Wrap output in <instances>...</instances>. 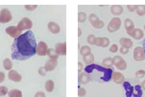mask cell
<instances>
[{
	"instance_id": "6da1fadb",
	"label": "cell",
	"mask_w": 145,
	"mask_h": 97,
	"mask_svg": "<svg viewBox=\"0 0 145 97\" xmlns=\"http://www.w3.org/2000/svg\"><path fill=\"white\" fill-rule=\"evenodd\" d=\"M37 42L35 35L32 31H27L25 33L14 39L11 46L12 59L16 61H27L32 58L36 53Z\"/></svg>"
},
{
	"instance_id": "7a4b0ae2",
	"label": "cell",
	"mask_w": 145,
	"mask_h": 97,
	"mask_svg": "<svg viewBox=\"0 0 145 97\" xmlns=\"http://www.w3.org/2000/svg\"><path fill=\"white\" fill-rule=\"evenodd\" d=\"M85 72L88 74L90 80L99 82H109L112 80L114 69L108 68L98 64H92L85 68Z\"/></svg>"
},
{
	"instance_id": "3957f363",
	"label": "cell",
	"mask_w": 145,
	"mask_h": 97,
	"mask_svg": "<svg viewBox=\"0 0 145 97\" xmlns=\"http://www.w3.org/2000/svg\"><path fill=\"white\" fill-rule=\"evenodd\" d=\"M120 26H121V19L119 17H114L108 24V31L110 33H114L119 30Z\"/></svg>"
},
{
	"instance_id": "277c9868",
	"label": "cell",
	"mask_w": 145,
	"mask_h": 97,
	"mask_svg": "<svg viewBox=\"0 0 145 97\" xmlns=\"http://www.w3.org/2000/svg\"><path fill=\"white\" fill-rule=\"evenodd\" d=\"M16 27H18L21 32L24 31V30H28L29 31V30L33 27V22H32L31 19L28 18V17H23V18L18 22Z\"/></svg>"
},
{
	"instance_id": "5b68a950",
	"label": "cell",
	"mask_w": 145,
	"mask_h": 97,
	"mask_svg": "<svg viewBox=\"0 0 145 97\" xmlns=\"http://www.w3.org/2000/svg\"><path fill=\"white\" fill-rule=\"evenodd\" d=\"M112 64L114 66L119 70H125L127 68V64L124 61L123 58H121L120 56H114L112 58Z\"/></svg>"
},
{
	"instance_id": "8992f818",
	"label": "cell",
	"mask_w": 145,
	"mask_h": 97,
	"mask_svg": "<svg viewBox=\"0 0 145 97\" xmlns=\"http://www.w3.org/2000/svg\"><path fill=\"white\" fill-rule=\"evenodd\" d=\"M13 16H12L11 12L8 9H2L0 12V23H8L12 20Z\"/></svg>"
},
{
	"instance_id": "52a82bcc",
	"label": "cell",
	"mask_w": 145,
	"mask_h": 97,
	"mask_svg": "<svg viewBox=\"0 0 145 97\" xmlns=\"http://www.w3.org/2000/svg\"><path fill=\"white\" fill-rule=\"evenodd\" d=\"M47 50H48V46L44 41H40L39 43H37L36 53L39 56H46L47 55Z\"/></svg>"
},
{
	"instance_id": "ba28073f",
	"label": "cell",
	"mask_w": 145,
	"mask_h": 97,
	"mask_svg": "<svg viewBox=\"0 0 145 97\" xmlns=\"http://www.w3.org/2000/svg\"><path fill=\"white\" fill-rule=\"evenodd\" d=\"M134 59L137 62H141L145 60V53L141 46H137L134 50Z\"/></svg>"
},
{
	"instance_id": "9c48e42d",
	"label": "cell",
	"mask_w": 145,
	"mask_h": 97,
	"mask_svg": "<svg viewBox=\"0 0 145 97\" xmlns=\"http://www.w3.org/2000/svg\"><path fill=\"white\" fill-rule=\"evenodd\" d=\"M5 31H6V33L8 34L9 36H11L12 38H14V39L18 38L20 35H22V32L16 26H9V27H7Z\"/></svg>"
},
{
	"instance_id": "30bf717a",
	"label": "cell",
	"mask_w": 145,
	"mask_h": 97,
	"mask_svg": "<svg viewBox=\"0 0 145 97\" xmlns=\"http://www.w3.org/2000/svg\"><path fill=\"white\" fill-rule=\"evenodd\" d=\"M112 82H114L115 84L120 85V84H123L125 82V77L123 74L120 73V72L114 71L112 76Z\"/></svg>"
},
{
	"instance_id": "8fae6325",
	"label": "cell",
	"mask_w": 145,
	"mask_h": 97,
	"mask_svg": "<svg viewBox=\"0 0 145 97\" xmlns=\"http://www.w3.org/2000/svg\"><path fill=\"white\" fill-rule=\"evenodd\" d=\"M55 51L59 56H65L66 54V44L65 42H59L55 45Z\"/></svg>"
},
{
	"instance_id": "7c38bea8",
	"label": "cell",
	"mask_w": 145,
	"mask_h": 97,
	"mask_svg": "<svg viewBox=\"0 0 145 97\" xmlns=\"http://www.w3.org/2000/svg\"><path fill=\"white\" fill-rule=\"evenodd\" d=\"M8 78L11 81L16 82V83H18V82L21 81L22 76H21V74H19L18 71L13 70V69H12V70H10L9 73H8Z\"/></svg>"
},
{
	"instance_id": "4fadbf2b",
	"label": "cell",
	"mask_w": 145,
	"mask_h": 97,
	"mask_svg": "<svg viewBox=\"0 0 145 97\" xmlns=\"http://www.w3.org/2000/svg\"><path fill=\"white\" fill-rule=\"evenodd\" d=\"M130 36L132 37V38H134L135 39H137V41H139V39H141L143 38L144 36V32L142 31L141 29H138V28H135L131 33L129 34Z\"/></svg>"
},
{
	"instance_id": "5bb4252c",
	"label": "cell",
	"mask_w": 145,
	"mask_h": 97,
	"mask_svg": "<svg viewBox=\"0 0 145 97\" xmlns=\"http://www.w3.org/2000/svg\"><path fill=\"white\" fill-rule=\"evenodd\" d=\"M123 88L126 92V97H133V92H134V86H132L131 83L128 81H125L123 83Z\"/></svg>"
},
{
	"instance_id": "9a60e30c",
	"label": "cell",
	"mask_w": 145,
	"mask_h": 97,
	"mask_svg": "<svg viewBox=\"0 0 145 97\" xmlns=\"http://www.w3.org/2000/svg\"><path fill=\"white\" fill-rule=\"evenodd\" d=\"M57 64H58V61H56V60H51V59H49L48 61H46L44 68H45L46 71H53L54 69L56 68Z\"/></svg>"
},
{
	"instance_id": "2e32d148",
	"label": "cell",
	"mask_w": 145,
	"mask_h": 97,
	"mask_svg": "<svg viewBox=\"0 0 145 97\" xmlns=\"http://www.w3.org/2000/svg\"><path fill=\"white\" fill-rule=\"evenodd\" d=\"M47 27H48V30L52 34H59V33H60V31H61L60 25H59L58 23H56V22H53V21L49 22Z\"/></svg>"
},
{
	"instance_id": "e0dca14e",
	"label": "cell",
	"mask_w": 145,
	"mask_h": 97,
	"mask_svg": "<svg viewBox=\"0 0 145 97\" xmlns=\"http://www.w3.org/2000/svg\"><path fill=\"white\" fill-rule=\"evenodd\" d=\"M110 44V39L108 38H96L94 45L100 46V47H108Z\"/></svg>"
},
{
	"instance_id": "ac0fdd59",
	"label": "cell",
	"mask_w": 145,
	"mask_h": 97,
	"mask_svg": "<svg viewBox=\"0 0 145 97\" xmlns=\"http://www.w3.org/2000/svg\"><path fill=\"white\" fill-rule=\"evenodd\" d=\"M110 13L114 16H120L123 13V7L121 5H112L110 7Z\"/></svg>"
},
{
	"instance_id": "d6986e66",
	"label": "cell",
	"mask_w": 145,
	"mask_h": 97,
	"mask_svg": "<svg viewBox=\"0 0 145 97\" xmlns=\"http://www.w3.org/2000/svg\"><path fill=\"white\" fill-rule=\"evenodd\" d=\"M78 80L81 84H88V82L90 81V78L89 76H88V73H86V72H79V76H78Z\"/></svg>"
},
{
	"instance_id": "ffe728a7",
	"label": "cell",
	"mask_w": 145,
	"mask_h": 97,
	"mask_svg": "<svg viewBox=\"0 0 145 97\" xmlns=\"http://www.w3.org/2000/svg\"><path fill=\"white\" fill-rule=\"evenodd\" d=\"M124 26H125V29H126V31H127L128 34H130L133 31V30L135 29L134 22H133L132 19H130V18H126V19H125Z\"/></svg>"
},
{
	"instance_id": "44dd1931",
	"label": "cell",
	"mask_w": 145,
	"mask_h": 97,
	"mask_svg": "<svg viewBox=\"0 0 145 97\" xmlns=\"http://www.w3.org/2000/svg\"><path fill=\"white\" fill-rule=\"evenodd\" d=\"M119 43L121 46L126 47L128 49H130L133 47V41L130 39H127V38H121L119 39Z\"/></svg>"
},
{
	"instance_id": "7402d4cb",
	"label": "cell",
	"mask_w": 145,
	"mask_h": 97,
	"mask_svg": "<svg viewBox=\"0 0 145 97\" xmlns=\"http://www.w3.org/2000/svg\"><path fill=\"white\" fill-rule=\"evenodd\" d=\"M133 97H142L141 86H139V85H136V86H134V92H133Z\"/></svg>"
},
{
	"instance_id": "603a6c76",
	"label": "cell",
	"mask_w": 145,
	"mask_h": 97,
	"mask_svg": "<svg viewBox=\"0 0 145 97\" xmlns=\"http://www.w3.org/2000/svg\"><path fill=\"white\" fill-rule=\"evenodd\" d=\"M80 54L82 55L83 57H86L88 55H89V54H91V49H90L89 46L88 45H84L81 47L80 49Z\"/></svg>"
},
{
	"instance_id": "cb8c5ba5",
	"label": "cell",
	"mask_w": 145,
	"mask_h": 97,
	"mask_svg": "<svg viewBox=\"0 0 145 97\" xmlns=\"http://www.w3.org/2000/svg\"><path fill=\"white\" fill-rule=\"evenodd\" d=\"M47 56L49 57V59H51V60H56V61H58L59 55L57 54V52L55 51V49H53V48H48V50H47Z\"/></svg>"
},
{
	"instance_id": "d4e9b609",
	"label": "cell",
	"mask_w": 145,
	"mask_h": 97,
	"mask_svg": "<svg viewBox=\"0 0 145 97\" xmlns=\"http://www.w3.org/2000/svg\"><path fill=\"white\" fill-rule=\"evenodd\" d=\"M102 66L108 68H112V66H114V64H112V58H110L109 57V58L104 59L102 62Z\"/></svg>"
},
{
	"instance_id": "484cf974",
	"label": "cell",
	"mask_w": 145,
	"mask_h": 97,
	"mask_svg": "<svg viewBox=\"0 0 145 97\" xmlns=\"http://www.w3.org/2000/svg\"><path fill=\"white\" fill-rule=\"evenodd\" d=\"M83 60L87 66H89V64H92L94 63V56H93L92 54H89V55H88L86 57H83Z\"/></svg>"
},
{
	"instance_id": "4316f807",
	"label": "cell",
	"mask_w": 145,
	"mask_h": 97,
	"mask_svg": "<svg viewBox=\"0 0 145 97\" xmlns=\"http://www.w3.org/2000/svg\"><path fill=\"white\" fill-rule=\"evenodd\" d=\"M9 97H22V92L19 89H11L8 92Z\"/></svg>"
},
{
	"instance_id": "83f0119b",
	"label": "cell",
	"mask_w": 145,
	"mask_h": 97,
	"mask_svg": "<svg viewBox=\"0 0 145 97\" xmlns=\"http://www.w3.org/2000/svg\"><path fill=\"white\" fill-rule=\"evenodd\" d=\"M136 13L137 14V16H145V5H137Z\"/></svg>"
},
{
	"instance_id": "f1b7e54d",
	"label": "cell",
	"mask_w": 145,
	"mask_h": 97,
	"mask_svg": "<svg viewBox=\"0 0 145 97\" xmlns=\"http://www.w3.org/2000/svg\"><path fill=\"white\" fill-rule=\"evenodd\" d=\"M3 68L7 70H12V68H13V64H12V61L10 59H5L3 61Z\"/></svg>"
},
{
	"instance_id": "f546056e",
	"label": "cell",
	"mask_w": 145,
	"mask_h": 97,
	"mask_svg": "<svg viewBox=\"0 0 145 97\" xmlns=\"http://www.w3.org/2000/svg\"><path fill=\"white\" fill-rule=\"evenodd\" d=\"M91 25L93 28H95V29H102L103 27H104V22L102 20H100V19H97V20L92 22Z\"/></svg>"
},
{
	"instance_id": "4dcf8cb0",
	"label": "cell",
	"mask_w": 145,
	"mask_h": 97,
	"mask_svg": "<svg viewBox=\"0 0 145 97\" xmlns=\"http://www.w3.org/2000/svg\"><path fill=\"white\" fill-rule=\"evenodd\" d=\"M45 89L48 92H52L54 90V82L52 80H48L45 83Z\"/></svg>"
},
{
	"instance_id": "1f68e13d",
	"label": "cell",
	"mask_w": 145,
	"mask_h": 97,
	"mask_svg": "<svg viewBox=\"0 0 145 97\" xmlns=\"http://www.w3.org/2000/svg\"><path fill=\"white\" fill-rule=\"evenodd\" d=\"M86 20H87V14L84 13V12H79V14H78V21L83 23Z\"/></svg>"
},
{
	"instance_id": "d6a6232c",
	"label": "cell",
	"mask_w": 145,
	"mask_h": 97,
	"mask_svg": "<svg viewBox=\"0 0 145 97\" xmlns=\"http://www.w3.org/2000/svg\"><path fill=\"white\" fill-rule=\"evenodd\" d=\"M95 41H96V37H95L94 35H89V36L88 37V43H89L90 45H94Z\"/></svg>"
},
{
	"instance_id": "836d02e7",
	"label": "cell",
	"mask_w": 145,
	"mask_h": 97,
	"mask_svg": "<svg viewBox=\"0 0 145 97\" xmlns=\"http://www.w3.org/2000/svg\"><path fill=\"white\" fill-rule=\"evenodd\" d=\"M9 92V89L7 87L1 86L0 87V96H5L6 94H8Z\"/></svg>"
},
{
	"instance_id": "e575fe53",
	"label": "cell",
	"mask_w": 145,
	"mask_h": 97,
	"mask_svg": "<svg viewBox=\"0 0 145 97\" xmlns=\"http://www.w3.org/2000/svg\"><path fill=\"white\" fill-rule=\"evenodd\" d=\"M24 8H25L27 11H35V10L38 8V5H25L24 6Z\"/></svg>"
},
{
	"instance_id": "d590c367",
	"label": "cell",
	"mask_w": 145,
	"mask_h": 97,
	"mask_svg": "<svg viewBox=\"0 0 145 97\" xmlns=\"http://www.w3.org/2000/svg\"><path fill=\"white\" fill-rule=\"evenodd\" d=\"M86 93H87V91H86V89L84 88H81V87L78 88V95H79V97L85 96Z\"/></svg>"
},
{
	"instance_id": "8d00e7d4",
	"label": "cell",
	"mask_w": 145,
	"mask_h": 97,
	"mask_svg": "<svg viewBox=\"0 0 145 97\" xmlns=\"http://www.w3.org/2000/svg\"><path fill=\"white\" fill-rule=\"evenodd\" d=\"M97 19H99V18H98V16L95 14H90L89 16H88V20H89L90 23H92L93 21L97 20Z\"/></svg>"
},
{
	"instance_id": "74e56055",
	"label": "cell",
	"mask_w": 145,
	"mask_h": 97,
	"mask_svg": "<svg viewBox=\"0 0 145 97\" xmlns=\"http://www.w3.org/2000/svg\"><path fill=\"white\" fill-rule=\"evenodd\" d=\"M145 76V71L144 70H137L136 72V77L137 78H142V77Z\"/></svg>"
},
{
	"instance_id": "f35d334b",
	"label": "cell",
	"mask_w": 145,
	"mask_h": 97,
	"mask_svg": "<svg viewBox=\"0 0 145 97\" xmlns=\"http://www.w3.org/2000/svg\"><path fill=\"white\" fill-rule=\"evenodd\" d=\"M38 72H39V74H40V76H45L46 73H47V71H46V69H45V68H44V66L39 68Z\"/></svg>"
},
{
	"instance_id": "ab89813d",
	"label": "cell",
	"mask_w": 145,
	"mask_h": 97,
	"mask_svg": "<svg viewBox=\"0 0 145 97\" xmlns=\"http://www.w3.org/2000/svg\"><path fill=\"white\" fill-rule=\"evenodd\" d=\"M118 51V46H117V44H112V46L110 47V52H112V53H115V52Z\"/></svg>"
},
{
	"instance_id": "60d3db41",
	"label": "cell",
	"mask_w": 145,
	"mask_h": 97,
	"mask_svg": "<svg viewBox=\"0 0 145 97\" xmlns=\"http://www.w3.org/2000/svg\"><path fill=\"white\" fill-rule=\"evenodd\" d=\"M137 5H132V4L127 5V9L129 12H135L137 10Z\"/></svg>"
},
{
	"instance_id": "b9f144b4",
	"label": "cell",
	"mask_w": 145,
	"mask_h": 97,
	"mask_svg": "<svg viewBox=\"0 0 145 97\" xmlns=\"http://www.w3.org/2000/svg\"><path fill=\"white\" fill-rule=\"evenodd\" d=\"M119 52L121 54H123V55H126V54L129 53V49L126 48V47L121 46V47H120V49H119Z\"/></svg>"
},
{
	"instance_id": "7bdbcfd3",
	"label": "cell",
	"mask_w": 145,
	"mask_h": 97,
	"mask_svg": "<svg viewBox=\"0 0 145 97\" xmlns=\"http://www.w3.org/2000/svg\"><path fill=\"white\" fill-rule=\"evenodd\" d=\"M34 97H45V93L42 92V91H38Z\"/></svg>"
},
{
	"instance_id": "ee69618b",
	"label": "cell",
	"mask_w": 145,
	"mask_h": 97,
	"mask_svg": "<svg viewBox=\"0 0 145 97\" xmlns=\"http://www.w3.org/2000/svg\"><path fill=\"white\" fill-rule=\"evenodd\" d=\"M5 73H3L2 71H0V83H2L5 80Z\"/></svg>"
},
{
	"instance_id": "f6af8a7d",
	"label": "cell",
	"mask_w": 145,
	"mask_h": 97,
	"mask_svg": "<svg viewBox=\"0 0 145 97\" xmlns=\"http://www.w3.org/2000/svg\"><path fill=\"white\" fill-rule=\"evenodd\" d=\"M83 69V64L81 63H78V71L81 72V70Z\"/></svg>"
},
{
	"instance_id": "bcb514c9",
	"label": "cell",
	"mask_w": 145,
	"mask_h": 97,
	"mask_svg": "<svg viewBox=\"0 0 145 97\" xmlns=\"http://www.w3.org/2000/svg\"><path fill=\"white\" fill-rule=\"evenodd\" d=\"M141 88H143L144 90H145V80L142 81V83H141Z\"/></svg>"
},
{
	"instance_id": "7dc6e473",
	"label": "cell",
	"mask_w": 145,
	"mask_h": 97,
	"mask_svg": "<svg viewBox=\"0 0 145 97\" xmlns=\"http://www.w3.org/2000/svg\"><path fill=\"white\" fill-rule=\"evenodd\" d=\"M81 35H82V31H81V29L78 30V36L81 37Z\"/></svg>"
},
{
	"instance_id": "c3c4849f",
	"label": "cell",
	"mask_w": 145,
	"mask_h": 97,
	"mask_svg": "<svg viewBox=\"0 0 145 97\" xmlns=\"http://www.w3.org/2000/svg\"><path fill=\"white\" fill-rule=\"evenodd\" d=\"M142 48H143V50H144V53H145V41H143V47H142Z\"/></svg>"
},
{
	"instance_id": "681fc988",
	"label": "cell",
	"mask_w": 145,
	"mask_h": 97,
	"mask_svg": "<svg viewBox=\"0 0 145 97\" xmlns=\"http://www.w3.org/2000/svg\"><path fill=\"white\" fill-rule=\"evenodd\" d=\"M144 30H145V25H144Z\"/></svg>"
}]
</instances>
